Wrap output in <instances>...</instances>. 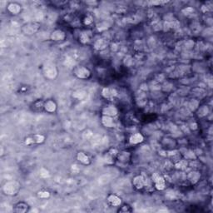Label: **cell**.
<instances>
[{
	"instance_id": "cell-3",
	"label": "cell",
	"mask_w": 213,
	"mask_h": 213,
	"mask_svg": "<svg viewBox=\"0 0 213 213\" xmlns=\"http://www.w3.org/2000/svg\"><path fill=\"white\" fill-rule=\"evenodd\" d=\"M153 181L155 182V186L156 188L158 190H162L164 189L165 187V181L163 179V177H161L159 175H154L153 177Z\"/></svg>"
},
{
	"instance_id": "cell-7",
	"label": "cell",
	"mask_w": 213,
	"mask_h": 213,
	"mask_svg": "<svg viewBox=\"0 0 213 213\" xmlns=\"http://www.w3.org/2000/svg\"><path fill=\"white\" fill-rule=\"evenodd\" d=\"M28 206L27 204H25L24 202H19L15 206V212H28Z\"/></svg>"
},
{
	"instance_id": "cell-6",
	"label": "cell",
	"mask_w": 213,
	"mask_h": 213,
	"mask_svg": "<svg viewBox=\"0 0 213 213\" xmlns=\"http://www.w3.org/2000/svg\"><path fill=\"white\" fill-rule=\"evenodd\" d=\"M108 202L113 206H118L121 205L122 203V201H121V198L116 196V195H110L108 197Z\"/></svg>"
},
{
	"instance_id": "cell-9",
	"label": "cell",
	"mask_w": 213,
	"mask_h": 213,
	"mask_svg": "<svg viewBox=\"0 0 213 213\" xmlns=\"http://www.w3.org/2000/svg\"><path fill=\"white\" fill-rule=\"evenodd\" d=\"M64 38V33L62 31H55L54 32H52V38L55 41H59L61 39H63Z\"/></svg>"
},
{
	"instance_id": "cell-13",
	"label": "cell",
	"mask_w": 213,
	"mask_h": 213,
	"mask_svg": "<svg viewBox=\"0 0 213 213\" xmlns=\"http://www.w3.org/2000/svg\"><path fill=\"white\" fill-rule=\"evenodd\" d=\"M38 197H41V198H47V197H49V192H38Z\"/></svg>"
},
{
	"instance_id": "cell-5",
	"label": "cell",
	"mask_w": 213,
	"mask_h": 213,
	"mask_svg": "<svg viewBox=\"0 0 213 213\" xmlns=\"http://www.w3.org/2000/svg\"><path fill=\"white\" fill-rule=\"evenodd\" d=\"M133 185L137 189H142L145 186V180L142 176H137L133 179Z\"/></svg>"
},
{
	"instance_id": "cell-12",
	"label": "cell",
	"mask_w": 213,
	"mask_h": 213,
	"mask_svg": "<svg viewBox=\"0 0 213 213\" xmlns=\"http://www.w3.org/2000/svg\"><path fill=\"white\" fill-rule=\"evenodd\" d=\"M13 6H14V8H13V6L10 4V5L8 6V10L11 13H13L17 14L20 11V7H19L18 5H17V4H13Z\"/></svg>"
},
{
	"instance_id": "cell-4",
	"label": "cell",
	"mask_w": 213,
	"mask_h": 213,
	"mask_svg": "<svg viewBox=\"0 0 213 213\" xmlns=\"http://www.w3.org/2000/svg\"><path fill=\"white\" fill-rule=\"evenodd\" d=\"M44 141V137L43 135H40V134H35L33 135L32 137L30 138H27L26 141H25V143L26 144H31V143H40V142H43Z\"/></svg>"
},
{
	"instance_id": "cell-10",
	"label": "cell",
	"mask_w": 213,
	"mask_h": 213,
	"mask_svg": "<svg viewBox=\"0 0 213 213\" xmlns=\"http://www.w3.org/2000/svg\"><path fill=\"white\" fill-rule=\"evenodd\" d=\"M77 159H78L81 162H83V164H88L89 163L88 157L86 154H84L83 153H78V155H77Z\"/></svg>"
},
{
	"instance_id": "cell-11",
	"label": "cell",
	"mask_w": 213,
	"mask_h": 213,
	"mask_svg": "<svg viewBox=\"0 0 213 213\" xmlns=\"http://www.w3.org/2000/svg\"><path fill=\"white\" fill-rule=\"evenodd\" d=\"M45 73H46V75H47V77H50V74H57V71L56 69H55V67L53 66V65H52V66H46V68H45Z\"/></svg>"
},
{
	"instance_id": "cell-8",
	"label": "cell",
	"mask_w": 213,
	"mask_h": 213,
	"mask_svg": "<svg viewBox=\"0 0 213 213\" xmlns=\"http://www.w3.org/2000/svg\"><path fill=\"white\" fill-rule=\"evenodd\" d=\"M142 140H143V137L142 136L140 133H136V134L133 135V136L131 137V138H130L131 143H133V144L139 143V142H141Z\"/></svg>"
},
{
	"instance_id": "cell-2",
	"label": "cell",
	"mask_w": 213,
	"mask_h": 213,
	"mask_svg": "<svg viewBox=\"0 0 213 213\" xmlns=\"http://www.w3.org/2000/svg\"><path fill=\"white\" fill-rule=\"evenodd\" d=\"M75 74L77 77H78L79 78H88L90 76V72L88 69L83 68V67H79L75 69Z\"/></svg>"
},
{
	"instance_id": "cell-1",
	"label": "cell",
	"mask_w": 213,
	"mask_h": 213,
	"mask_svg": "<svg viewBox=\"0 0 213 213\" xmlns=\"http://www.w3.org/2000/svg\"><path fill=\"white\" fill-rule=\"evenodd\" d=\"M20 186L16 181H9L4 186V192L7 195H15L19 191Z\"/></svg>"
}]
</instances>
